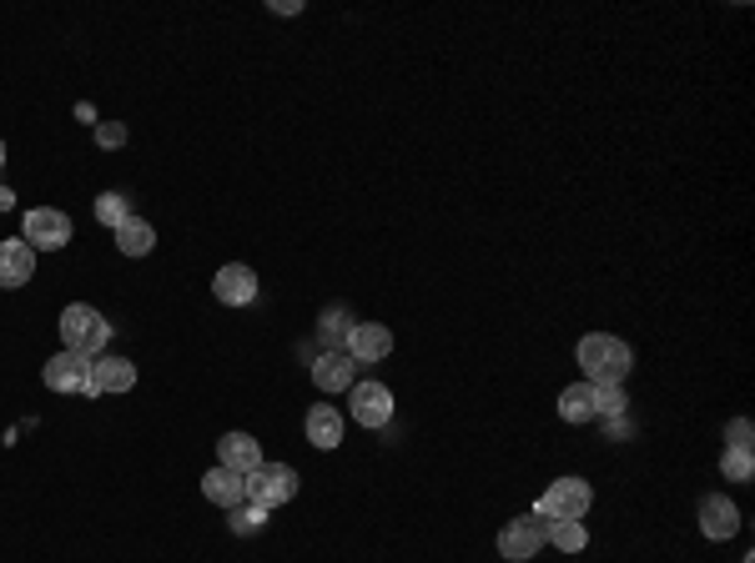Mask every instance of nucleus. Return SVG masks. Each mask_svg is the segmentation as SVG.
Returning a JSON list of instances; mask_svg holds the SVG:
<instances>
[{"mask_svg": "<svg viewBox=\"0 0 755 563\" xmlns=\"http://www.w3.org/2000/svg\"><path fill=\"white\" fill-rule=\"evenodd\" d=\"M539 549H544V519H539V513H519V519L504 523V534H499V553H504L508 563H529Z\"/></svg>", "mask_w": 755, "mask_h": 563, "instance_id": "7", "label": "nucleus"}, {"mask_svg": "<svg viewBox=\"0 0 755 563\" xmlns=\"http://www.w3.org/2000/svg\"><path fill=\"white\" fill-rule=\"evenodd\" d=\"M307 443H313V448H323V453H328V448H338V443H343V412L332 408V402H313V408H307Z\"/></svg>", "mask_w": 755, "mask_h": 563, "instance_id": "16", "label": "nucleus"}, {"mask_svg": "<svg viewBox=\"0 0 755 563\" xmlns=\"http://www.w3.org/2000/svg\"><path fill=\"white\" fill-rule=\"evenodd\" d=\"M348 418L357 427H388L393 423V393L383 383H353L348 387Z\"/></svg>", "mask_w": 755, "mask_h": 563, "instance_id": "6", "label": "nucleus"}, {"mask_svg": "<svg viewBox=\"0 0 755 563\" xmlns=\"http://www.w3.org/2000/svg\"><path fill=\"white\" fill-rule=\"evenodd\" d=\"M30 277H36V252L21 242V236H11V242H0V287H26Z\"/></svg>", "mask_w": 755, "mask_h": 563, "instance_id": "15", "label": "nucleus"}, {"mask_svg": "<svg viewBox=\"0 0 755 563\" xmlns=\"http://www.w3.org/2000/svg\"><path fill=\"white\" fill-rule=\"evenodd\" d=\"M755 427H751V418H730L726 423V448H755Z\"/></svg>", "mask_w": 755, "mask_h": 563, "instance_id": "26", "label": "nucleus"}, {"mask_svg": "<svg viewBox=\"0 0 755 563\" xmlns=\"http://www.w3.org/2000/svg\"><path fill=\"white\" fill-rule=\"evenodd\" d=\"M343 353L353 362H383L388 353H393V332L383 328V322H353V332H348Z\"/></svg>", "mask_w": 755, "mask_h": 563, "instance_id": "10", "label": "nucleus"}, {"mask_svg": "<svg viewBox=\"0 0 755 563\" xmlns=\"http://www.w3.org/2000/svg\"><path fill=\"white\" fill-rule=\"evenodd\" d=\"M267 11H273V15H298V11H302V0H273Z\"/></svg>", "mask_w": 755, "mask_h": 563, "instance_id": "28", "label": "nucleus"}, {"mask_svg": "<svg viewBox=\"0 0 755 563\" xmlns=\"http://www.w3.org/2000/svg\"><path fill=\"white\" fill-rule=\"evenodd\" d=\"M61 343L66 353H81V358H101V347L111 343V322L86 303H71L61 312Z\"/></svg>", "mask_w": 755, "mask_h": 563, "instance_id": "2", "label": "nucleus"}, {"mask_svg": "<svg viewBox=\"0 0 755 563\" xmlns=\"http://www.w3.org/2000/svg\"><path fill=\"white\" fill-rule=\"evenodd\" d=\"M131 387H137V362L116 358V353L91 358V398H101V393H131Z\"/></svg>", "mask_w": 755, "mask_h": 563, "instance_id": "11", "label": "nucleus"}, {"mask_svg": "<svg viewBox=\"0 0 755 563\" xmlns=\"http://www.w3.org/2000/svg\"><path fill=\"white\" fill-rule=\"evenodd\" d=\"M353 372H357V362L348 358L343 347H323V358L313 362V383L323 387V393H348V387H353Z\"/></svg>", "mask_w": 755, "mask_h": 563, "instance_id": "14", "label": "nucleus"}, {"mask_svg": "<svg viewBox=\"0 0 755 563\" xmlns=\"http://www.w3.org/2000/svg\"><path fill=\"white\" fill-rule=\"evenodd\" d=\"M720 473H726V483H751L755 478V448H726V453H720Z\"/></svg>", "mask_w": 755, "mask_h": 563, "instance_id": "21", "label": "nucleus"}, {"mask_svg": "<svg viewBox=\"0 0 755 563\" xmlns=\"http://www.w3.org/2000/svg\"><path fill=\"white\" fill-rule=\"evenodd\" d=\"M625 408H630V398H625V387H619V383H600V387H594V418H619Z\"/></svg>", "mask_w": 755, "mask_h": 563, "instance_id": "23", "label": "nucleus"}, {"mask_svg": "<svg viewBox=\"0 0 755 563\" xmlns=\"http://www.w3.org/2000/svg\"><path fill=\"white\" fill-rule=\"evenodd\" d=\"M202 498H212L217 509H237V503L248 498V478L232 473V468H212L202 478Z\"/></svg>", "mask_w": 755, "mask_h": 563, "instance_id": "17", "label": "nucleus"}, {"mask_svg": "<svg viewBox=\"0 0 755 563\" xmlns=\"http://www.w3.org/2000/svg\"><path fill=\"white\" fill-rule=\"evenodd\" d=\"M594 494H590V483L584 478H554L544 494H539L534 513L544 523H584V513H590Z\"/></svg>", "mask_w": 755, "mask_h": 563, "instance_id": "3", "label": "nucleus"}, {"mask_svg": "<svg viewBox=\"0 0 755 563\" xmlns=\"http://www.w3.org/2000/svg\"><path fill=\"white\" fill-rule=\"evenodd\" d=\"M559 418L564 423H594V383H569L559 393Z\"/></svg>", "mask_w": 755, "mask_h": 563, "instance_id": "18", "label": "nucleus"}, {"mask_svg": "<svg viewBox=\"0 0 755 563\" xmlns=\"http://www.w3.org/2000/svg\"><path fill=\"white\" fill-rule=\"evenodd\" d=\"M116 247H122V257H147V252L156 247V227L141 217H126L122 227H116Z\"/></svg>", "mask_w": 755, "mask_h": 563, "instance_id": "19", "label": "nucleus"}, {"mask_svg": "<svg viewBox=\"0 0 755 563\" xmlns=\"http://www.w3.org/2000/svg\"><path fill=\"white\" fill-rule=\"evenodd\" d=\"M41 378L51 393H86V398H91V358H81V353H66V347H61L55 358H46Z\"/></svg>", "mask_w": 755, "mask_h": 563, "instance_id": "8", "label": "nucleus"}, {"mask_svg": "<svg viewBox=\"0 0 755 563\" xmlns=\"http://www.w3.org/2000/svg\"><path fill=\"white\" fill-rule=\"evenodd\" d=\"M227 523H232V534H262V523H267V509H257V503H237V509H227Z\"/></svg>", "mask_w": 755, "mask_h": 563, "instance_id": "22", "label": "nucleus"}, {"mask_svg": "<svg viewBox=\"0 0 755 563\" xmlns=\"http://www.w3.org/2000/svg\"><path fill=\"white\" fill-rule=\"evenodd\" d=\"M126 217H131V206H126L122 192H101L97 196V221H101V227H111V232H116Z\"/></svg>", "mask_w": 755, "mask_h": 563, "instance_id": "24", "label": "nucleus"}, {"mask_svg": "<svg viewBox=\"0 0 755 563\" xmlns=\"http://www.w3.org/2000/svg\"><path fill=\"white\" fill-rule=\"evenodd\" d=\"M317 332H323V343H328V347H343V343H348V332H353V322H348L343 307H332V312H323Z\"/></svg>", "mask_w": 755, "mask_h": 563, "instance_id": "25", "label": "nucleus"}, {"mask_svg": "<svg viewBox=\"0 0 755 563\" xmlns=\"http://www.w3.org/2000/svg\"><path fill=\"white\" fill-rule=\"evenodd\" d=\"M212 297H217L222 307H248L252 297H257V272L242 267V261H227V267H217V277H212Z\"/></svg>", "mask_w": 755, "mask_h": 563, "instance_id": "9", "label": "nucleus"}, {"mask_svg": "<svg viewBox=\"0 0 755 563\" xmlns=\"http://www.w3.org/2000/svg\"><path fill=\"white\" fill-rule=\"evenodd\" d=\"M11 206H15V192L5 187V181H0V212H11Z\"/></svg>", "mask_w": 755, "mask_h": 563, "instance_id": "29", "label": "nucleus"}, {"mask_svg": "<svg viewBox=\"0 0 755 563\" xmlns=\"http://www.w3.org/2000/svg\"><path fill=\"white\" fill-rule=\"evenodd\" d=\"M0 166H5V141H0Z\"/></svg>", "mask_w": 755, "mask_h": 563, "instance_id": "30", "label": "nucleus"}, {"mask_svg": "<svg viewBox=\"0 0 755 563\" xmlns=\"http://www.w3.org/2000/svg\"><path fill=\"white\" fill-rule=\"evenodd\" d=\"M701 534L715 538V543L735 538V534H741V509H735L726 494H710V498L701 503Z\"/></svg>", "mask_w": 755, "mask_h": 563, "instance_id": "13", "label": "nucleus"}, {"mask_svg": "<svg viewBox=\"0 0 755 563\" xmlns=\"http://www.w3.org/2000/svg\"><path fill=\"white\" fill-rule=\"evenodd\" d=\"M217 468H232L248 478L252 468H262V443L252 433H222L217 438Z\"/></svg>", "mask_w": 755, "mask_h": 563, "instance_id": "12", "label": "nucleus"}, {"mask_svg": "<svg viewBox=\"0 0 755 563\" xmlns=\"http://www.w3.org/2000/svg\"><path fill=\"white\" fill-rule=\"evenodd\" d=\"M97 141L106 146V152H116V146H126V126L122 121H101L97 126Z\"/></svg>", "mask_w": 755, "mask_h": 563, "instance_id": "27", "label": "nucleus"}, {"mask_svg": "<svg viewBox=\"0 0 755 563\" xmlns=\"http://www.w3.org/2000/svg\"><path fill=\"white\" fill-rule=\"evenodd\" d=\"M21 242H26L30 252H61L71 242V217L55 212V206H36V212H26Z\"/></svg>", "mask_w": 755, "mask_h": 563, "instance_id": "5", "label": "nucleus"}, {"mask_svg": "<svg viewBox=\"0 0 755 563\" xmlns=\"http://www.w3.org/2000/svg\"><path fill=\"white\" fill-rule=\"evenodd\" d=\"M544 543H554L559 553L590 549V528L584 523H544Z\"/></svg>", "mask_w": 755, "mask_h": 563, "instance_id": "20", "label": "nucleus"}, {"mask_svg": "<svg viewBox=\"0 0 755 563\" xmlns=\"http://www.w3.org/2000/svg\"><path fill=\"white\" fill-rule=\"evenodd\" d=\"M292 498H298V468L267 463V458H262V468L248 473V503L273 513V509H282V503H292Z\"/></svg>", "mask_w": 755, "mask_h": 563, "instance_id": "4", "label": "nucleus"}, {"mask_svg": "<svg viewBox=\"0 0 755 563\" xmlns=\"http://www.w3.org/2000/svg\"><path fill=\"white\" fill-rule=\"evenodd\" d=\"M575 362L584 368V383L600 387V383H625L634 368V353L630 343H619L609 332H590V337H579Z\"/></svg>", "mask_w": 755, "mask_h": 563, "instance_id": "1", "label": "nucleus"}]
</instances>
